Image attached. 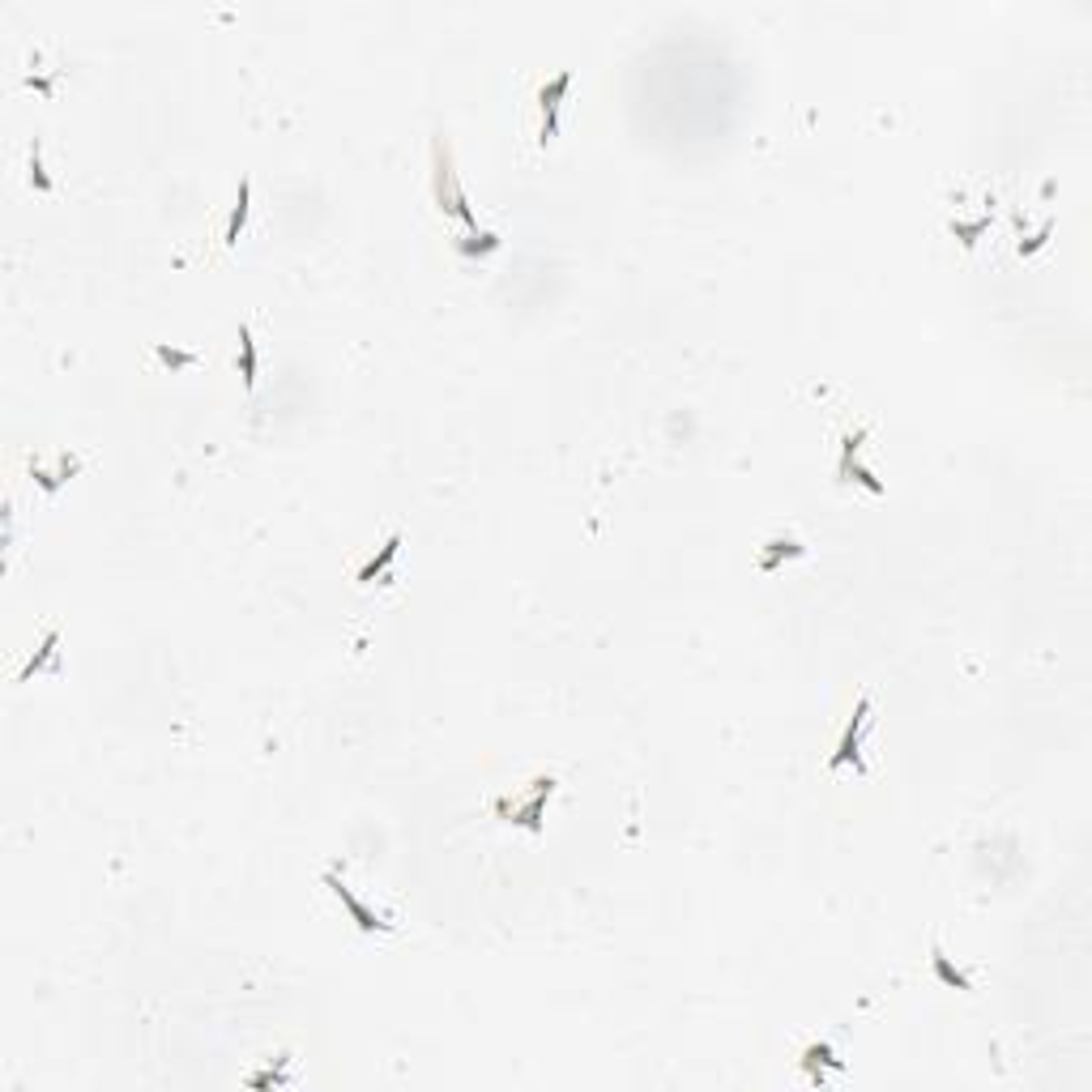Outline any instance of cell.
Instances as JSON below:
<instances>
[{
    "mask_svg": "<svg viewBox=\"0 0 1092 1092\" xmlns=\"http://www.w3.org/2000/svg\"><path fill=\"white\" fill-rule=\"evenodd\" d=\"M431 197H435V205H440V213H448L457 223H466L470 231H478V213H474V205H470L461 180H457L453 145H448L444 132L431 137Z\"/></svg>",
    "mask_w": 1092,
    "mask_h": 1092,
    "instance_id": "1",
    "label": "cell"
},
{
    "mask_svg": "<svg viewBox=\"0 0 1092 1092\" xmlns=\"http://www.w3.org/2000/svg\"><path fill=\"white\" fill-rule=\"evenodd\" d=\"M559 789L555 777H534L529 781L526 794H512V799H496L491 807H496L499 819H508V824H521L526 832H542V815H546V802H551V794Z\"/></svg>",
    "mask_w": 1092,
    "mask_h": 1092,
    "instance_id": "2",
    "label": "cell"
},
{
    "mask_svg": "<svg viewBox=\"0 0 1092 1092\" xmlns=\"http://www.w3.org/2000/svg\"><path fill=\"white\" fill-rule=\"evenodd\" d=\"M867 726H870V696H862L858 708H853L850 726H845V734H840L837 751H832V759H828L832 772H840V769H850L853 764V772L867 777V759H862V734H867Z\"/></svg>",
    "mask_w": 1092,
    "mask_h": 1092,
    "instance_id": "3",
    "label": "cell"
},
{
    "mask_svg": "<svg viewBox=\"0 0 1092 1092\" xmlns=\"http://www.w3.org/2000/svg\"><path fill=\"white\" fill-rule=\"evenodd\" d=\"M867 435H870V427H853L845 440H840V478L845 483H858V486H867L870 496H883V483L875 478V470L862 461V444H867Z\"/></svg>",
    "mask_w": 1092,
    "mask_h": 1092,
    "instance_id": "4",
    "label": "cell"
},
{
    "mask_svg": "<svg viewBox=\"0 0 1092 1092\" xmlns=\"http://www.w3.org/2000/svg\"><path fill=\"white\" fill-rule=\"evenodd\" d=\"M324 888H329L337 900H342V905H346V913H350V918H354V926H359V931H363V935H375V931H393V921H385V918H380V913H372V909H367V905H363V900H359V896H354V892H350V883H346L342 875H337V870H324Z\"/></svg>",
    "mask_w": 1092,
    "mask_h": 1092,
    "instance_id": "5",
    "label": "cell"
},
{
    "mask_svg": "<svg viewBox=\"0 0 1092 1092\" xmlns=\"http://www.w3.org/2000/svg\"><path fill=\"white\" fill-rule=\"evenodd\" d=\"M567 90H572V73H555V77L546 81L542 90H538V107H542V129H538V142L551 145L559 132V107H564Z\"/></svg>",
    "mask_w": 1092,
    "mask_h": 1092,
    "instance_id": "6",
    "label": "cell"
},
{
    "mask_svg": "<svg viewBox=\"0 0 1092 1092\" xmlns=\"http://www.w3.org/2000/svg\"><path fill=\"white\" fill-rule=\"evenodd\" d=\"M39 670H51V675H61V632L51 627L48 636H43V645L34 648L31 653V662L21 666V675H18V683H31Z\"/></svg>",
    "mask_w": 1092,
    "mask_h": 1092,
    "instance_id": "7",
    "label": "cell"
},
{
    "mask_svg": "<svg viewBox=\"0 0 1092 1092\" xmlns=\"http://www.w3.org/2000/svg\"><path fill=\"white\" fill-rule=\"evenodd\" d=\"M77 470H81V461L73 453L56 457V470H43V461H31V478L43 486V491H48V496H56V491H61V486L69 483L73 474H77Z\"/></svg>",
    "mask_w": 1092,
    "mask_h": 1092,
    "instance_id": "8",
    "label": "cell"
},
{
    "mask_svg": "<svg viewBox=\"0 0 1092 1092\" xmlns=\"http://www.w3.org/2000/svg\"><path fill=\"white\" fill-rule=\"evenodd\" d=\"M802 1072H807L811 1080H819L824 1072H845V1062L837 1058V1050H832L828 1042H811L807 1050H802Z\"/></svg>",
    "mask_w": 1092,
    "mask_h": 1092,
    "instance_id": "9",
    "label": "cell"
},
{
    "mask_svg": "<svg viewBox=\"0 0 1092 1092\" xmlns=\"http://www.w3.org/2000/svg\"><path fill=\"white\" fill-rule=\"evenodd\" d=\"M397 551H402V534H389L385 546H380V551H375V555L367 559L363 567H359V585H375V577H385L389 564L397 559Z\"/></svg>",
    "mask_w": 1092,
    "mask_h": 1092,
    "instance_id": "10",
    "label": "cell"
},
{
    "mask_svg": "<svg viewBox=\"0 0 1092 1092\" xmlns=\"http://www.w3.org/2000/svg\"><path fill=\"white\" fill-rule=\"evenodd\" d=\"M931 964H935V977H939L943 986H951V990H964V994H973V977H969V973H964V969H956V964H951V956L939 948V943H935V948H931Z\"/></svg>",
    "mask_w": 1092,
    "mask_h": 1092,
    "instance_id": "11",
    "label": "cell"
},
{
    "mask_svg": "<svg viewBox=\"0 0 1092 1092\" xmlns=\"http://www.w3.org/2000/svg\"><path fill=\"white\" fill-rule=\"evenodd\" d=\"M807 555V546H799L794 538H772V542H764V555H759V572H777L781 559H799Z\"/></svg>",
    "mask_w": 1092,
    "mask_h": 1092,
    "instance_id": "12",
    "label": "cell"
},
{
    "mask_svg": "<svg viewBox=\"0 0 1092 1092\" xmlns=\"http://www.w3.org/2000/svg\"><path fill=\"white\" fill-rule=\"evenodd\" d=\"M248 205H253V184H248V175L239 180V197H235V210H231V223H226V248H235L243 235V226H248Z\"/></svg>",
    "mask_w": 1092,
    "mask_h": 1092,
    "instance_id": "13",
    "label": "cell"
},
{
    "mask_svg": "<svg viewBox=\"0 0 1092 1092\" xmlns=\"http://www.w3.org/2000/svg\"><path fill=\"white\" fill-rule=\"evenodd\" d=\"M239 375H243V389L253 393L256 389V342H253V329L239 324Z\"/></svg>",
    "mask_w": 1092,
    "mask_h": 1092,
    "instance_id": "14",
    "label": "cell"
},
{
    "mask_svg": "<svg viewBox=\"0 0 1092 1092\" xmlns=\"http://www.w3.org/2000/svg\"><path fill=\"white\" fill-rule=\"evenodd\" d=\"M499 235L496 231H474L470 239H457V253L461 256H486V253H499Z\"/></svg>",
    "mask_w": 1092,
    "mask_h": 1092,
    "instance_id": "15",
    "label": "cell"
},
{
    "mask_svg": "<svg viewBox=\"0 0 1092 1092\" xmlns=\"http://www.w3.org/2000/svg\"><path fill=\"white\" fill-rule=\"evenodd\" d=\"M986 226H990V213H981V218H969V223H964V218H951V235H956L961 243H977L981 235H986Z\"/></svg>",
    "mask_w": 1092,
    "mask_h": 1092,
    "instance_id": "16",
    "label": "cell"
},
{
    "mask_svg": "<svg viewBox=\"0 0 1092 1092\" xmlns=\"http://www.w3.org/2000/svg\"><path fill=\"white\" fill-rule=\"evenodd\" d=\"M154 354H158V359H162V363H167V367H193L197 359H201V354H197V350H175V346H167V342H158V346H154Z\"/></svg>",
    "mask_w": 1092,
    "mask_h": 1092,
    "instance_id": "17",
    "label": "cell"
},
{
    "mask_svg": "<svg viewBox=\"0 0 1092 1092\" xmlns=\"http://www.w3.org/2000/svg\"><path fill=\"white\" fill-rule=\"evenodd\" d=\"M31 180L39 193H51V175L43 171V142L39 137H34V145H31Z\"/></svg>",
    "mask_w": 1092,
    "mask_h": 1092,
    "instance_id": "18",
    "label": "cell"
},
{
    "mask_svg": "<svg viewBox=\"0 0 1092 1092\" xmlns=\"http://www.w3.org/2000/svg\"><path fill=\"white\" fill-rule=\"evenodd\" d=\"M286 1062H291V1058H282V1067H269V1072H261V1075H248V1088H273V1084H291V1075H286Z\"/></svg>",
    "mask_w": 1092,
    "mask_h": 1092,
    "instance_id": "19",
    "label": "cell"
},
{
    "mask_svg": "<svg viewBox=\"0 0 1092 1092\" xmlns=\"http://www.w3.org/2000/svg\"><path fill=\"white\" fill-rule=\"evenodd\" d=\"M1050 235H1054V218H1045V223H1042V231L1032 235V239H1020V256L1042 253V248H1045V239H1050Z\"/></svg>",
    "mask_w": 1092,
    "mask_h": 1092,
    "instance_id": "20",
    "label": "cell"
}]
</instances>
